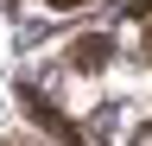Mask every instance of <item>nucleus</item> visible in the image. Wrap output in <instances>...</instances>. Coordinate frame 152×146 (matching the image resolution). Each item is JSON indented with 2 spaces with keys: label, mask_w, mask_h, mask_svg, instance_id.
<instances>
[{
  "label": "nucleus",
  "mask_w": 152,
  "mask_h": 146,
  "mask_svg": "<svg viewBox=\"0 0 152 146\" xmlns=\"http://www.w3.org/2000/svg\"><path fill=\"white\" fill-rule=\"evenodd\" d=\"M19 102H26L32 114H38V127H45V134H57L64 146H83V127H76L70 114H57V108H51L45 95H38V89H19Z\"/></svg>",
  "instance_id": "1"
},
{
  "label": "nucleus",
  "mask_w": 152,
  "mask_h": 146,
  "mask_svg": "<svg viewBox=\"0 0 152 146\" xmlns=\"http://www.w3.org/2000/svg\"><path fill=\"white\" fill-rule=\"evenodd\" d=\"M76 64H108V38H83L76 45Z\"/></svg>",
  "instance_id": "2"
},
{
  "label": "nucleus",
  "mask_w": 152,
  "mask_h": 146,
  "mask_svg": "<svg viewBox=\"0 0 152 146\" xmlns=\"http://www.w3.org/2000/svg\"><path fill=\"white\" fill-rule=\"evenodd\" d=\"M133 19H140V38H146V57H152V0L133 7Z\"/></svg>",
  "instance_id": "3"
},
{
  "label": "nucleus",
  "mask_w": 152,
  "mask_h": 146,
  "mask_svg": "<svg viewBox=\"0 0 152 146\" xmlns=\"http://www.w3.org/2000/svg\"><path fill=\"white\" fill-rule=\"evenodd\" d=\"M51 7H83V0H51Z\"/></svg>",
  "instance_id": "4"
},
{
  "label": "nucleus",
  "mask_w": 152,
  "mask_h": 146,
  "mask_svg": "<svg viewBox=\"0 0 152 146\" xmlns=\"http://www.w3.org/2000/svg\"><path fill=\"white\" fill-rule=\"evenodd\" d=\"M140 146H152V140H140Z\"/></svg>",
  "instance_id": "5"
}]
</instances>
